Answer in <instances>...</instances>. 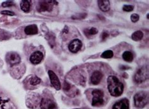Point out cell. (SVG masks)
Wrapping results in <instances>:
<instances>
[{
  "label": "cell",
  "mask_w": 149,
  "mask_h": 109,
  "mask_svg": "<svg viewBox=\"0 0 149 109\" xmlns=\"http://www.w3.org/2000/svg\"><path fill=\"white\" fill-rule=\"evenodd\" d=\"M134 8L133 6L132 5H124L123 7V10L125 11V12H130L133 11Z\"/></svg>",
  "instance_id": "obj_23"
},
{
  "label": "cell",
  "mask_w": 149,
  "mask_h": 109,
  "mask_svg": "<svg viewBox=\"0 0 149 109\" xmlns=\"http://www.w3.org/2000/svg\"><path fill=\"white\" fill-rule=\"evenodd\" d=\"M41 109H57V105L54 101L49 99H42L40 101Z\"/></svg>",
  "instance_id": "obj_9"
},
{
  "label": "cell",
  "mask_w": 149,
  "mask_h": 109,
  "mask_svg": "<svg viewBox=\"0 0 149 109\" xmlns=\"http://www.w3.org/2000/svg\"><path fill=\"white\" fill-rule=\"evenodd\" d=\"M98 6L103 12H108L110 9V3L108 0H101V1H98Z\"/></svg>",
  "instance_id": "obj_14"
},
{
  "label": "cell",
  "mask_w": 149,
  "mask_h": 109,
  "mask_svg": "<svg viewBox=\"0 0 149 109\" xmlns=\"http://www.w3.org/2000/svg\"><path fill=\"white\" fill-rule=\"evenodd\" d=\"M65 90H69L70 89V85L69 84H68L67 82H65V84H64V88Z\"/></svg>",
  "instance_id": "obj_27"
},
{
  "label": "cell",
  "mask_w": 149,
  "mask_h": 109,
  "mask_svg": "<svg viewBox=\"0 0 149 109\" xmlns=\"http://www.w3.org/2000/svg\"><path fill=\"white\" fill-rule=\"evenodd\" d=\"M53 1H41L37 6V10L39 12H50L53 8Z\"/></svg>",
  "instance_id": "obj_7"
},
{
  "label": "cell",
  "mask_w": 149,
  "mask_h": 109,
  "mask_svg": "<svg viewBox=\"0 0 149 109\" xmlns=\"http://www.w3.org/2000/svg\"><path fill=\"white\" fill-rule=\"evenodd\" d=\"M113 52L111 50H108L103 52V53L101 54V57L102 58H105V59H110L111 58H113Z\"/></svg>",
  "instance_id": "obj_20"
},
{
  "label": "cell",
  "mask_w": 149,
  "mask_h": 109,
  "mask_svg": "<svg viewBox=\"0 0 149 109\" xmlns=\"http://www.w3.org/2000/svg\"><path fill=\"white\" fill-rule=\"evenodd\" d=\"M134 104L137 108H142L146 106L148 103V93L146 92L140 91L137 92L133 98Z\"/></svg>",
  "instance_id": "obj_2"
},
{
  "label": "cell",
  "mask_w": 149,
  "mask_h": 109,
  "mask_svg": "<svg viewBox=\"0 0 149 109\" xmlns=\"http://www.w3.org/2000/svg\"><path fill=\"white\" fill-rule=\"evenodd\" d=\"M41 80L37 76H33L31 78V80H30V83L32 86H35L40 83Z\"/></svg>",
  "instance_id": "obj_21"
},
{
  "label": "cell",
  "mask_w": 149,
  "mask_h": 109,
  "mask_svg": "<svg viewBox=\"0 0 149 109\" xmlns=\"http://www.w3.org/2000/svg\"><path fill=\"white\" fill-rule=\"evenodd\" d=\"M0 109H17L8 97L0 92Z\"/></svg>",
  "instance_id": "obj_5"
},
{
  "label": "cell",
  "mask_w": 149,
  "mask_h": 109,
  "mask_svg": "<svg viewBox=\"0 0 149 109\" xmlns=\"http://www.w3.org/2000/svg\"><path fill=\"white\" fill-rule=\"evenodd\" d=\"M43 59V55L40 51H36L30 56V61L33 65H39Z\"/></svg>",
  "instance_id": "obj_11"
},
{
  "label": "cell",
  "mask_w": 149,
  "mask_h": 109,
  "mask_svg": "<svg viewBox=\"0 0 149 109\" xmlns=\"http://www.w3.org/2000/svg\"><path fill=\"white\" fill-rule=\"evenodd\" d=\"M25 33L27 35H35L38 33V28L36 25H28L25 28Z\"/></svg>",
  "instance_id": "obj_15"
},
{
  "label": "cell",
  "mask_w": 149,
  "mask_h": 109,
  "mask_svg": "<svg viewBox=\"0 0 149 109\" xmlns=\"http://www.w3.org/2000/svg\"><path fill=\"white\" fill-rule=\"evenodd\" d=\"M82 46H83V44L79 39H74L69 44L68 48L69 51L72 53H76L81 50Z\"/></svg>",
  "instance_id": "obj_10"
},
{
  "label": "cell",
  "mask_w": 149,
  "mask_h": 109,
  "mask_svg": "<svg viewBox=\"0 0 149 109\" xmlns=\"http://www.w3.org/2000/svg\"><path fill=\"white\" fill-rule=\"evenodd\" d=\"M13 5H14V3L12 1H5L4 3H3L2 4L3 7H9Z\"/></svg>",
  "instance_id": "obj_24"
},
{
  "label": "cell",
  "mask_w": 149,
  "mask_h": 109,
  "mask_svg": "<svg viewBox=\"0 0 149 109\" xmlns=\"http://www.w3.org/2000/svg\"><path fill=\"white\" fill-rule=\"evenodd\" d=\"M139 15L138 14H136V13H133L131 15V17H130V18H131V20L132 22H133V23H135V22H138L139 20Z\"/></svg>",
  "instance_id": "obj_22"
},
{
  "label": "cell",
  "mask_w": 149,
  "mask_h": 109,
  "mask_svg": "<svg viewBox=\"0 0 149 109\" xmlns=\"http://www.w3.org/2000/svg\"><path fill=\"white\" fill-rule=\"evenodd\" d=\"M20 8L24 12H29L30 10V1L28 0H23L20 2Z\"/></svg>",
  "instance_id": "obj_16"
},
{
  "label": "cell",
  "mask_w": 149,
  "mask_h": 109,
  "mask_svg": "<svg viewBox=\"0 0 149 109\" xmlns=\"http://www.w3.org/2000/svg\"><path fill=\"white\" fill-rule=\"evenodd\" d=\"M108 36V33H106V32H103L102 33V39L103 40H105V39H106Z\"/></svg>",
  "instance_id": "obj_26"
},
{
  "label": "cell",
  "mask_w": 149,
  "mask_h": 109,
  "mask_svg": "<svg viewBox=\"0 0 149 109\" xmlns=\"http://www.w3.org/2000/svg\"><path fill=\"white\" fill-rule=\"evenodd\" d=\"M107 83L108 90L111 96L118 97L123 93L124 85L117 76L113 75L109 76L107 79Z\"/></svg>",
  "instance_id": "obj_1"
},
{
  "label": "cell",
  "mask_w": 149,
  "mask_h": 109,
  "mask_svg": "<svg viewBox=\"0 0 149 109\" xmlns=\"http://www.w3.org/2000/svg\"><path fill=\"white\" fill-rule=\"evenodd\" d=\"M103 78V74L99 71H96L91 76V82L92 85H97L101 82Z\"/></svg>",
  "instance_id": "obj_13"
},
{
  "label": "cell",
  "mask_w": 149,
  "mask_h": 109,
  "mask_svg": "<svg viewBox=\"0 0 149 109\" xmlns=\"http://www.w3.org/2000/svg\"><path fill=\"white\" fill-rule=\"evenodd\" d=\"M92 106L100 107L104 104V93L101 90L95 89L92 92Z\"/></svg>",
  "instance_id": "obj_3"
},
{
  "label": "cell",
  "mask_w": 149,
  "mask_h": 109,
  "mask_svg": "<svg viewBox=\"0 0 149 109\" xmlns=\"http://www.w3.org/2000/svg\"><path fill=\"white\" fill-rule=\"evenodd\" d=\"M48 76H49L51 83L54 86V88L55 89H56L57 90H61V82H60V81H59V79L57 77V75L55 74L54 71L52 70L48 71Z\"/></svg>",
  "instance_id": "obj_8"
},
{
  "label": "cell",
  "mask_w": 149,
  "mask_h": 109,
  "mask_svg": "<svg viewBox=\"0 0 149 109\" xmlns=\"http://www.w3.org/2000/svg\"><path fill=\"white\" fill-rule=\"evenodd\" d=\"M129 100L127 99H123L115 103L112 109H129Z\"/></svg>",
  "instance_id": "obj_12"
},
{
  "label": "cell",
  "mask_w": 149,
  "mask_h": 109,
  "mask_svg": "<svg viewBox=\"0 0 149 109\" xmlns=\"http://www.w3.org/2000/svg\"><path fill=\"white\" fill-rule=\"evenodd\" d=\"M1 13L4 14V15H10V16L14 15V13L13 12H11V11H8V10L2 11Z\"/></svg>",
  "instance_id": "obj_25"
},
{
  "label": "cell",
  "mask_w": 149,
  "mask_h": 109,
  "mask_svg": "<svg viewBox=\"0 0 149 109\" xmlns=\"http://www.w3.org/2000/svg\"><path fill=\"white\" fill-rule=\"evenodd\" d=\"M134 81L135 83L141 84L148 79V70L146 67H141L138 69L134 76Z\"/></svg>",
  "instance_id": "obj_4"
},
{
  "label": "cell",
  "mask_w": 149,
  "mask_h": 109,
  "mask_svg": "<svg viewBox=\"0 0 149 109\" xmlns=\"http://www.w3.org/2000/svg\"><path fill=\"white\" fill-rule=\"evenodd\" d=\"M143 37V32L140 31H138L134 32L132 35V39L134 41H139L142 39Z\"/></svg>",
  "instance_id": "obj_17"
},
{
  "label": "cell",
  "mask_w": 149,
  "mask_h": 109,
  "mask_svg": "<svg viewBox=\"0 0 149 109\" xmlns=\"http://www.w3.org/2000/svg\"><path fill=\"white\" fill-rule=\"evenodd\" d=\"M122 58L126 62H132L133 59V54L129 51L125 52L122 55Z\"/></svg>",
  "instance_id": "obj_18"
},
{
  "label": "cell",
  "mask_w": 149,
  "mask_h": 109,
  "mask_svg": "<svg viewBox=\"0 0 149 109\" xmlns=\"http://www.w3.org/2000/svg\"><path fill=\"white\" fill-rule=\"evenodd\" d=\"M98 29H97L96 28H95V27H92V28H90L86 29L84 31L85 34L87 36L95 35V34H96V33H98Z\"/></svg>",
  "instance_id": "obj_19"
},
{
  "label": "cell",
  "mask_w": 149,
  "mask_h": 109,
  "mask_svg": "<svg viewBox=\"0 0 149 109\" xmlns=\"http://www.w3.org/2000/svg\"><path fill=\"white\" fill-rule=\"evenodd\" d=\"M75 109H80V108H75Z\"/></svg>",
  "instance_id": "obj_28"
},
{
  "label": "cell",
  "mask_w": 149,
  "mask_h": 109,
  "mask_svg": "<svg viewBox=\"0 0 149 109\" xmlns=\"http://www.w3.org/2000/svg\"><path fill=\"white\" fill-rule=\"evenodd\" d=\"M6 60L10 66H14L21 62V58L19 54L12 52L6 54Z\"/></svg>",
  "instance_id": "obj_6"
}]
</instances>
